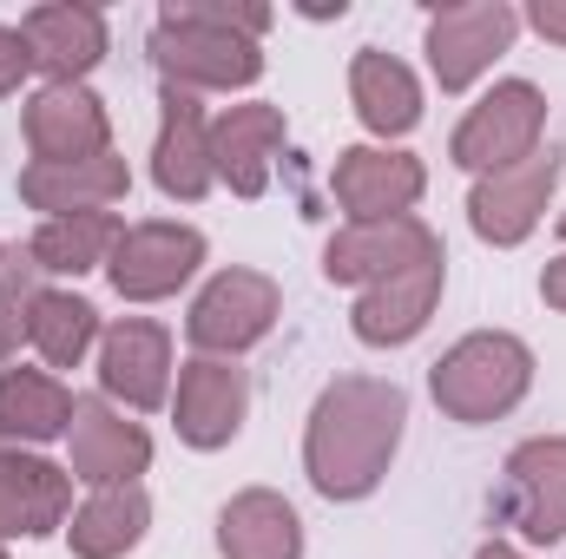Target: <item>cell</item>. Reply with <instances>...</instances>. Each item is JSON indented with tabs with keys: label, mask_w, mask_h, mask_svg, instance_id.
Listing matches in <instances>:
<instances>
[{
	"label": "cell",
	"mask_w": 566,
	"mask_h": 559,
	"mask_svg": "<svg viewBox=\"0 0 566 559\" xmlns=\"http://www.w3.org/2000/svg\"><path fill=\"white\" fill-rule=\"evenodd\" d=\"M33 257L27 251H13L7 264H0V362L20 349V336H27V316H33Z\"/></svg>",
	"instance_id": "28"
},
{
	"label": "cell",
	"mask_w": 566,
	"mask_h": 559,
	"mask_svg": "<svg viewBox=\"0 0 566 559\" xmlns=\"http://www.w3.org/2000/svg\"><path fill=\"white\" fill-rule=\"evenodd\" d=\"M73 395L40 376V369H7L0 376V441H53L73 428Z\"/></svg>",
	"instance_id": "25"
},
{
	"label": "cell",
	"mask_w": 566,
	"mask_h": 559,
	"mask_svg": "<svg viewBox=\"0 0 566 559\" xmlns=\"http://www.w3.org/2000/svg\"><path fill=\"white\" fill-rule=\"evenodd\" d=\"M434 296H441V251L396 271V277L369 283L363 303H356V336L376 342V349H396V342H416L434 316Z\"/></svg>",
	"instance_id": "15"
},
{
	"label": "cell",
	"mask_w": 566,
	"mask_h": 559,
	"mask_svg": "<svg viewBox=\"0 0 566 559\" xmlns=\"http://www.w3.org/2000/svg\"><path fill=\"white\" fill-rule=\"evenodd\" d=\"M0 559H7V547H0Z\"/></svg>",
	"instance_id": "34"
},
{
	"label": "cell",
	"mask_w": 566,
	"mask_h": 559,
	"mask_svg": "<svg viewBox=\"0 0 566 559\" xmlns=\"http://www.w3.org/2000/svg\"><path fill=\"white\" fill-rule=\"evenodd\" d=\"M27 336H33V349H40L53 369H80V356H86L93 336H99V309H93L86 296L40 289V296H33V316H27Z\"/></svg>",
	"instance_id": "27"
},
{
	"label": "cell",
	"mask_w": 566,
	"mask_h": 559,
	"mask_svg": "<svg viewBox=\"0 0 566 559\" xmlns=\"http://www.w3.org/2000/svg\"><path fill=\"white\" fill-rule=\"evenodd\" d=\"M441 251V238L428 231L422 218H382V224H349L329 238L323 251V277L329 283H382L409 264H422Z\"/></svg>",
	"instance_id": "11"
},
{
	"label": "cell",
	"mask_w": 566,
	"mask_h": 559,
	"mask_svg": "<svg viewBox=\"0 0 566 559\" xmlns=\"http://www.w3.org/2000/svg\"><path fill=\"white\" fill-rule=\"evenodd\" d=\"M113 244H119V224H113L106 211H80V218H46V224L33 231V244H27V257H33V271L80 277V271L106 264Z\"/></svg>",
	"instance_id": "26"
},
{
	"label": "cell",
	"mask_w": 566,
	"mask_h": 559,
	"mask_svg": "<svg viewBox=\"0 0 566 559\" xmlns=\"http://www.w3.org/2000/svg\"><path fill=\"white\" fill-rule=\"evenodd\" d=\"M474 559H527V553H514V547H501V540H488V547H481Z\"/></svg>",
	"instance_id": "32"
},
{
	"label": "cell",
	"mask_w": 566,
	"mask_h": 559,
	"mask_svg": "<svg viewBox=\"0 0 566 559\" xmlns=\"http://www.w3.org/2000/svg\"><path fill=\"white\" fill-rule=\"evenodd\" d=\"M218 547L224 559H303V520L283 494L251 487L218 514Z\"/></svg>",
	"instance_id": "22"
},
{
	"label": "cell",
	"mask_w": 566,
	"mask_h": 559,
	"mask_svg": "<svg viewBox=\"0 0 566 559\" xmlns=\"http://www.w3.org/2000/svg\"><path fill=\"white\" fill-rule=\"evenodd\" d=\"M73 481H93V487H126L139 481L145 461H151V441H145L139 421L113 415L99 395H86L73 409Z\"/></svg>",
	"instance_id": "13"
},
{
	"label": "cell",
	"mask_w": 566,
	"mask_h": 559,
	"mask_svg": "<svg viewBox=\"0 0 566 559\" xmlns=\"http://www.w3.org/2000/svg\"><path fill=\"white\" fill-rule=\"evenodd\" d=\"M205 264V238L191 224H133L119 231L106 271H113V289L126 303H158L171 296L178 283H191V271Z\"/></svg>",
	"instance_id": "8"
},
{
	"label": "cell",
	"mask_w": 566,
	"mask_h": 559,
	"mask_svg": "<svg viewBox=\"0 0 566 559\" xmlns=\"http://www.w3.org/2000/svg\"><path fill=\"white\" fill-rule=\"evenodd\" d=\"M145 527H151V500H145L139 481H126V487H99L73 514L66 534H73V553L80 559H119L145 540Z\"/></svg>",
	"instance_id": "24"
},
{
	"label": "cell",
	"mask_w": 566,
	"mask_h": 559,
	"mask_svg": "<svg viewBox=\"0 0 566 559\" xmlns=\"http://www.w3.org/2000/svg\"><path fill=\"white\" fill-rule=\"evenodd\" d=\"M0 264H7V251H0Z\"/></svg>",
	"instance_id": "33"
},
{
	"label": "cell",
	"mask_w": 566,
	"mask_h": 559,
	"mask_svg": "<svg viewBox=\"0 0 566 559\" xmlns=\"http://www.w3.org/2000/svg\"><path fill=\"white\" fill-rule=\"evenodd\" d=\"M133 171L126 158L99 151V158H80V165H27L20 171V198L46 218H80V211H99L113 198H126Z\"/></svg>",
	"instance_id": "21"
},
{
	"label": "cell",
	"mask_w": 566,
	"mask_h": 559,
	"mask_svg": "<svg viewBox=\"0 0 566 559\" xmlns=\"http://www.w3.org/2000/svg\"><path fill=\"white\" fill-rule=\"evenodd\" d=\"M521 33V13L507 0H468V7H441L428 20V66L441 80V93H461L474 86L501 53L507 40Z\"/></svg>",
	"instance_id": "6"
},
{
	"label": "cell",
	"mask_w": 566,
	"mask_h": 559,
	"mask_svg": "<svg viewBox=\"0 0 566 559\" xmlns=\"http://www.w3.org/2000/svg\"><path fill=\"white\" fill-rule=\"evenodd\" d=\"M527 382H534V356H527V342L507 336V329H474V336H461V342L428 369V389H434L441 415L468 421V428L507 415V409L527 395Z\"/></svg>",
	"instance_id": "3"
},
{
	"label": "cell",
	"mask_w": 566,
	"mask_h": 559,
	"mask_svg": "<svg viewBox=\"0 0 566 559\" xmlns=\"http://www.w3.org/2000/svg\"><path fill=\"white\" fill-rule=\"evenodd\" d=\"M27 73H33V53H27V40H20L13 27H0V99H7V93L27 80Z\"/></svg>",
	"instance_id": "29"
},
{
	"label": "cell",
	"mask_w": 566,
	"mask_h": 559,
	"mask_svg": "<svg viewBox=\"0 0 566 559\" xmlns=\"http://www.w3.org/2000/svg\"><path fill=\"white\" fill-rule=\"evenodd\" d=\"M244 409H251L244 369H231L224 356L185 362V376H178V434L191 447H224L244 428Z\"/></svg>",
	"instance_id": "14"
},
{
	"label": "cell",
	"mask_w": 566,
	"mask_h": 559,
	"mask_svg": "<svg viewBox=\"0 0 566 559\" xmlns=\"http://www.w3.org/2000/svg\"><path fill=\"white\" fill-rule=\"evenodd\" d=\"M501 520L521 527L527 540L554 547L566 540V434L521 441L507 454V487H501Z\"/></svg>",
	"instance_id": "7"
},
{
	"label": "cell",
	"mask_w": 566,
	"mask_h": 559,
	"mask_svg": "<svg viewBox=\"0 0 566 559\" xmlns=\"http://www.w3.org/2000/svg\"><path fill=\"white\" fill-rule=\"evenodd\" d=\"M271 323H277V283L264 277V271H218L198 289L191 316H185L191 342L205 356H224V362L244 356L251 342H264Z\"/></svg>",
	"instance_id": "5"
},
{
	"label": "cell",
	"mask_w": 566,
	"mask_h": 559,
	"mask_svg": "<svg viewBox=\"0 0 566 559\" xmlns=\"http://www.w3.org/2000/svg\"><path fill=\"white\" fill-rule=\"evenodd\" d=\"M27 145L33 165H80L106 151V106L86 86H40L27 99Z\"/></svg>",
	"instance_id": "12"
},
{
	"label": "cell",
	"mask_w": 566,
	"mask_h": 559,
	"mask_svg": "<svg viewBox=\"0 0 566 559\" xmlns=\"http://www.w3.org/2000/svg\"><path fill=\"white\" fill-rule=\"evenodd\" d=\"M271 27L264 7H211V0H185L165 7L151 27V60L165 66L171 86L185 93H231L251 86L264 73L258 33Z\"/></svg>",
	"instance_id": "2"
},
{
	"label": "cell",
	"mask_w": 566,
	"mask_h": 559,
	"mask_svg": "<svg viewBox=\"0 0 566 559\" xmlns=\"http://www.w3.org/2000/svg\"><path fill=\"white\" fill-rule=\"evenodd\" d=\"M527 20H534V33H547V40H560L566 46V0H541V7H527Z\"/></svg>",
	"instance_id": "30"
},
{
	"label": "cell",
	"mask_w": 566,
	"mask_h": 559,
	"mask_svg": "<svg viewBox=\"0 0 566 559\" xmlns=\"http://www.w3.org/2000/svg\"><path fill=\"white\" fill-rule=\"evenodd\" d=\"M99 382L126 409H158L165 382H171V336L158 323H145V316L113 323L106 342H99Z\"/></svg>",
	"instance_id": "16"
},
{
	"label": "cell",
	"mask_w": 566,
	"mask_h": 559,
	"mask_svg": "<svg viewBox=\"0 0 566 559\" xmlns=\"http://www.w3.org/2000/svg\"><path fill=\"white\" fill-rule=\"evenodd\" d=\"M541 296H547L554 309H566V257H554V264H547V277H541Z\"/></svg>",
	"instance_id": "31"
},
{
	"label": "cell",
	"mask_w": 566,
	"mask_h": 559,
	"mask_svg": "<svg viewBox=\"0 0 566 559\" xmlns=\"http://www.w3.org/2000/svg\"><path fill=\"white\" fill-rule=\"evenodd\" d=\"M151 178H158V191L165 198H205L211 191V178H218V165H211V126H205V113H198V99L191 93H165V126H158V145H151Z\"/></svg>",
	"instance_id": "19"
},
{
	"label": "cell",
	"mask_w": 566,
	"mask_h": 559,
	"mask_svg": "<svg viewBox=\"0 0 566 559\" xmlns=\"http://www.w3.org/2000/svg\"><path fill=\"white\" fill-rule=\"evenodd\" d=\"M283 145V113L251 99V106H231L218 126H211V165L218 178L238 191V198H258L271 184V158Z\"/></svg>",
	"instance_id": "20"
},
{
	"label": "cell",
	"mask_w": 566,
	"mask_h": 559,
	"mask_svg": "<svg viewBox=\"0 0 566 559\" xmlns=\"http://www.w3.org/2000/svg\"><path fill=\"white\" fill-rule=\"evenodd\" d=\"M336 204L349 211V224H382V218H409V204L422 198L428 171L409 151H382V145H356L336 158Z\"/></svg>",
	"instance_id": "10"
},
{
	"label": "cell",
	"mask_w": 566,
	"mask_h": 559,
	"mask_svg": "<svg viewBox=\"0 0 566 559\" xmlns=\"http://www.w3.org/2000/svg\"><path fill=\"white\" fill-rule=\"evenodd\" d=\"M409 402L396 382L376 376H343L316 395L310 434H303V467L316 481V494L329 500H363L376 494V481L389 474V454L402 441Z\"/></svg>",
	"instance_id": "1"
},
{
	"label": "cell",
	"mask_w": 566,
	"mask_h": 559,
	"mask_svg": "<svg viewBox=\"0 0 566 559\" xmlns=\"http://www.w3.org/2000/svg\"><path fill=\"white\" fill-rule=\"evenodd\" d=\"M66 507H73V481L66 467L40 461V454H20L0 441V534H53L66 527Z\"/></svg>",
	"instance_id": "18"
},
{
	"label": "cell",
	"mask_w": 566,
	"mask_h": 559,
	"mask_svg": "<svg viewBox=\"0 0 566 559\" xmlns=\"http://www.w3.org/2000/svg\"><path fill=\"white\" fill-rule=\"evenodd\" d=\"M560 231H566V218H560Z\"/></svg>",
	"instance_id": "35"
},
{
	"label": "cell",
	"mask_w": 566,
	"mask_h": 559,
	"mask_svg": "<svg viewBox=\"0 0 566 559\" xmlns=\"http://www.w3.org/2000/svg\"><path fill=\"white\" fill-rule=\"evenodd\" d=\"M554 178H560V158H554V151H534V158H521V165H507V171H488V178L468 191V224H474V238H488V244H521V238L541 224V211H547V198H554Z\"/></svg>",
	"instance_id": "9"
},
{
	"label": "cell",
	"mask_w": 566,
	"mask_h": 559,
	"mask_svg": "<svg viewBox=\"0 0 566 559\" xmlns=\"http://www.w3.org/2000/svg\"><path fill=\"white\" fill-rule=\"evenodd\" d=\"M20 40H27L33 66L53 73V86H80V80L106 60V20H99L93 7H73V0L33 7V13L20 20Z\"/></svg>",
	"instance_id": "17"
},
{
	"label": "cell",
	"mask_w": 566,
	"mask_h": 559,
	"mask_svg": "<svg viewBox=\"0 0 566 559\" xmlns=\"http://www.w3.org/2000/svg\"><path fill=\"white\" fill-rule=\"evenodd\" d=\"M349 99H356L363 126L382 133V139H402V133L422 119V86H416V73H409L402 60H389V53H356V66H349Z\"/></svg>",
	"instance_id": "23"
},
{
	"label": "cell",
	"mask_w": 566,
	"mask_h": 559,
	"mask_svg": "<svg viewBox=\"0 0 566 559\" xmlns=\"http://www.w3.org/2000/svg\"><path fill=\"white\" fill-rule=\"evenodd\" d=\"M541 133H547V99H541V86H527V80H501L461 126H454V165H468V171H507V165H521V158H534L541 151Z\"/></svg>",
	"instance_id": "4"
}]
</instances>
